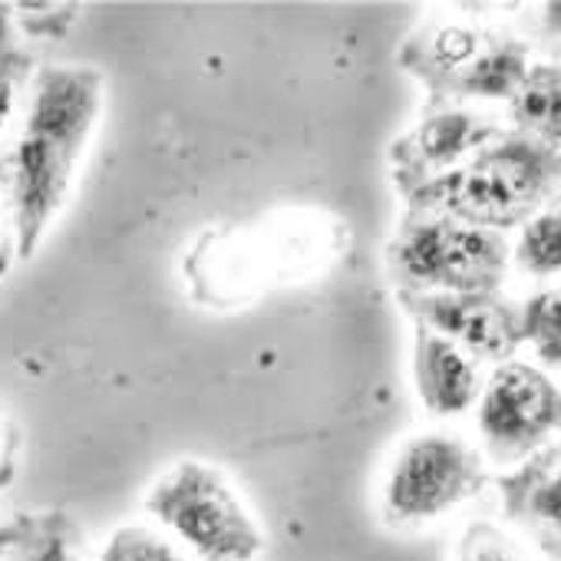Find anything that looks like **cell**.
Wrapping results in <instances>:
<instances>
[{"instance_id": "obj_1", "label": "cell", "mask_w": 561, "mask_h": 561, "mask_svg": "<svg viewBox=\"0 0 561 561\" xmlns=\"http://www.w3.org/2000/svg\"><path fill=\"white\" fill-rule=\"evenodd\" d=\"M106 80L96 67H41L18 142L0 156V192L8 198L18 257L31 261L64 211L77 169L100 126Z\"/></svg>"}, {"instance_id": "obj_2", "label": "cell", "mask_w": 561, "mask_h": 561, "mask_svg": "<svg viewBox=\"0 0 561 561\" xmlns=\"http://www.w3.org/2000/svg\"><path fill=\"white\" fill-rule=\"evenodd\" d=\"M347 225L321 208H285L257 221L208 225L182 261L188 298L211 311L248 308L274 288L321 277L347 248Z\"/></svg>"}, {"instance_id": "obj_3", "label": "cell", "mask_w": 561, "mask_h": 561, "mask_svg": "<svg viewBox=\"0 0 561 561\" xmlns=\"http://www.w3.org/2000/svg\"><path fill=\"white\" fill-rule=\"evenodd\" d=\"M561 192V149L502 129L459 169L413 188L410 211H433L485 231L522 228Z\"/></svg>"}, {"instance_id": "obj_4", "label": "cell", "mask_w": 561, "mask_h": 561, "mask_svg": "<svg viewBox=\"0 0 561 561\" xmlns=\"http://www.w3.org/2000/svg\"><path fill=\"white\" fill-rule=\"evenodd\" d=\"M505 234L433 211H410L387 241L397 295H495L508 274Z\"/></svg>"}, {"instance_id": "obj_5", "label": "cell", "mask_w": 561, "mask_h": 561, "mask_svg": "<svg viewBox=\"0 0 561 561\" xmlns=\"http://www.w3.org/2000/svg\"><path fill=\"white\" fill-rule=\"evenodd\" d=\"M149 515L202 561H254L264 548L261 525L221 469L179 459L146 495Z\"/></svg>"}, {"instance_id": "obj_6", "label": "cell", "mask_w": 561, "mask_h": 561, "mask_svg": "<svg viewBox=\"0 0 561 561\" xmlns=\"http://www.w3.org/2000/svg\"><path fill=\"white\" fill-rule=\"evenodd\" d=\"M485 485L482 456L449 436L423 433L400 446L383 482V508L400 525H420L446 515Z\"/></svg>"}, {"instance_id": "obj_7", "label": "cell", "mask_w": 561, "mask_h": 561, "mask_svg": "<svg viewBox=\"0 0 561 561\" xmlns=\"http://www.w3.org/2000/svg\"><path fill=\"white\" fill-rule=\"evenodd\" d=\"M476 426L499 466H522L561 430V390L531 364H499L479 390Z\"/></svg>"}, {"instance_id": "obj_8", "label": "cell", "mask_w": 561, "mask_h": 561, "mask_svg": "<svg viewBox=\"0 0 561 561\" xmlns=\"http://www.w3.org/2000/svg\"><path fill=\"white\" fill-rule=\"evenodd\" d=\"M413 324L453 341L472 360L505 364L522 347V308L495 295H397Z\"/></svg>"}, {"instance_id": "obj_9", "label": "cell", "mask_w": 561, "mask_h": 561, "mask_svg": "<svg viewBox=\"0 0 561 561\" xmlns=\"http://www.w3.org/2000/svg\"><path fill=\"white\" fill-rule=\"evenodd\" d=\"M502 126L466 106H426L423 119L390 142V175L397 192L407 198L413 188L459 169L485 142H492Z\"/></svg>"}, {"instance_id": "obj_10", "label": "cell", "mask_w": 561, "mask_h": 561, "mask_svg": "<svg viewBox=\"0 0 561 561\" xmlns=\"http://www.w3.org/2000/svg\"><path fill=\"white\" fill-rule=\"evenodd\" d=\"M413 383L433 416H459L476 407L482 390L479 360L430 328L413 331Z\"/></svg>"}, {"instance_id": "obj_11", "label": "cell", "mask_w": 561, "mask_h": 561, "mask_svg": "<svg viewBox=\"0 0 561 561\" xmlns=\"http://www.w3.org/2000/svg\"><path fill=\"white\" fill-rule=\"evenodd\" d=\"M505 512L548 551L561 554V443L538 449L499 479Z\"/></svg>"}, {"instance_id": "obj_12", "label": "cell", "mask_w": 561, "mask_h": 561, "mask_svg": "<svg viewBox=\"0 0 561 561\" xmlns=\"http://www.w3.org/2000/svg\"><path fill=\"white\" fill-rule=\"evenodd\" d=\"M515 133L561 149V64L528 67L522 87L508 100Z\"/></svg>"}, {"instance_id": "obj_13", "label": "cell", "mask_w": 561, "mask_h": 561, "mask_svg": "<svg viewBox=\"0 0 561 561\" xmlns=\"http://www.w3.org/2000/svg\"><path fill=\"white\" fill-rule=\"evenodd\" d=\"M8 561H80V531L67 512H31L11 522Z\"/></svg>"}, {"instance_id": "obj_14", "label": "cell", "mask_w": 561, "mask_h": 561, "mask_svg": "<svg viewBox=\"0 0 561 561\" xmlns=\"http://www.w3.org/2000/svg\"><path fill=\"white\" fill-rule=\"evenodd\" d=\"M512 261L522 274L538 280L561 274V192L522 225V234L512 248Z\"/></svg>"}, {"instance_id": "obj_15", "label": "cell", "mask_w": 561, "mask_h": 561, "mask_svg": "<svg viewBox=\"0 0 561 561\" xmlns=\"http://www.w3.org/2000/svg\"><path fill=\"white\" fill-rule=\"evenodd\" d=\"M522 344H531L545 367L561 370V288L538 291L522 305Z\"/></svg>"}, {"instance_id": "obj_16", "label": "cell", "mask_w": 561, "mask_h": 561, "mask_svg": "<svg viewBox=\"0 0 561 561\" xmlns=\"http://www.w3.org/2000/svg\"><path fill=\"white\" fill-rule=\"evenodd\" d=\"M8 8H0V133H4L18 93L24 90V83L34 80V57L27 50H21L11 37V14H4Z\"/></svg>"}, {"instance_id": "obj_17", "label": "cell", "mask_w": 561, "mask_h": 561, "mask_svg": "<svg viewBox=\"0 0 561 561\" xmlns=\"http://www.w3.org/2000/svg\"><path fill=\"white\" fill-rule=\"evenodd\" d=\"M100 561H185V558L165 535L146 525H123L106 538Z\"/></svg>"}, {"instance_id": "obj_18", "label": "cell", "mask_w": 561, "mask_h": 561, "mask_svg": "<svg viewBox=\"0 0 561 561\" xmlns=\"http://www.w3.org/2000/svg\"><path fill=\"white\" fill-rule=\"evenodd\" d=\"M459 561H525L522 548L492 522H469L459 548H456Z\"/></svg>"}, {"instance_id": "obj_19", "label": "cell", "mask_w": 561, "mask_h": 561, "mask_svg": "<svg viewBox=\"0 0 561 561\" xmlns=\"http://www.w3.org/2000/svg\"><path fill=\"white\" fill-rule=\"evenodd\" d=\"M14 21L21 24V31L34 41H60L73 21L80 4H14L11 8Z\"/></svg>"}, {"instance_id": "obj_20", "label": "cell", "mask_w": 561, "mask_h": 561, "mask_svg": "<svg viewBox=\"0 0 561 561\" xmlns=\"http://www.w3.org/2000/svg\"><path fill=\"white\" fill-rule=\"evenodd\" d=\"M14 261H18V231H14L8 198H4V192H0V280L8 277Z\"/></svg>"}, {"instance_id": "obj_21", "label": "cell", "mask_w": 561, "mask_h": 561, "mask_svg": "<svg viewBox=\"0 0 561 561\" xmlns=\"http://www.w3.org/2000/svg\"><path fill=\"white\" fill-rule=\"evenodd\" d=\"M18 436L14 430L0 420V485H8L14 479V469H18Z\"/></svg>"}, {"instance_id": "obj_22", "label": "cell", "mask_w": 561, "mask_h": 561, "mask_svg": "<svg viewBox=\"0 0 561 561\" xmlns=\"http://www.w3.org/2000/svg\"><path fill=\"white\" fill-rule=\"evenodd\" d=\"M541 27H545L548 37H561V4H545Z\"/></svg>"}, {"instance_id": "obj_23", "label": "cell", "mask_w": 561, "mask_h": 561, "mask_svg": "<svg viewBox=\"0 0 561 561\" xmlns=\"http://www.w3.org/2000/svg\"><path fill=\"white\" fill-rule=\"evenodd\" d=\"M8 541H11V525L0 522V561L8 558Z\"/></svg>"}]
</instances>
